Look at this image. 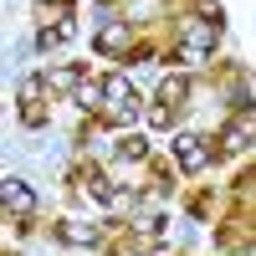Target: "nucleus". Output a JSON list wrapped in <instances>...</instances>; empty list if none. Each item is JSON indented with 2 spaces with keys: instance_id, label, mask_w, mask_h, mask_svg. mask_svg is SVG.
I'll return each instance as SVG.
<instances>
[{
  "instance_id": "obj_1",
  "label": "nucleus",
  "mask_w": 256,
  "mask_h": 256,
  "mask_svg": "<svg viewBox=\"0 0 256 256\" xmlns=\"http://www.w3.org/2000/svg\"><path fill=\"white\" fill-rule=\"evenodd\" d=\"M31 205H36V195L26 180H0V210H31Z\"/></svg>"
},
{
  "instance_id": "obj_2",
  "label": "nucleus",
  "mask_w": 256,
  "mask_h": 256,
  "mask_svg": "<svg viewBox=\"0 0 256 256\" xmlns=\"http://www.w3.org/2000/svg\"><path fill=\"white\" fill-rule=\"evenodd\" d=\"M174 154H180L184 169H205L210 148H205V138H195V134H180V138H174Z\"/></svg>"
},
{
  "instance_id": "obj_3",
  "label": "nucleus",
  "mask_w": 256,
  "mask_h": 256,
  "mask_svg": "<svg viewBox=\"0 0 256 256\" xmlns=\"http://www.w3.org/2000/svg\"><path fill=\"white\" fill-rule=\"evenodd\" d=\"M216 52V26H190L184 31V56H210Z\"/></svg>"
},
{
  "instance_id": "obj_4",
  "label": "nucleus",
  "mask_w": 256,
  "mask_h": 256,
  "mask_svg": "<svg viewBox=\"0 0 256 256\" xmlns=\"http://www.w3.org/2000/svg\"><path fill=\"white\" fill-rule=\"evenodd\" d=\"M226 148H230V154H246V148H251V118L226 128Z\"/></svg>"
},
{
  "instance_id": "obj_5",
  "label": "nucleus",
  "mask_w": 256,
  "mask_h": 256,
  "mask_svg": "<svg viewBox=\"0 0 256 256\" xmlns=\"http://www.w3.org/2000/svg\"><path fill=\"white\" fill-rule=\"evenodd\" d=\"M72 92H77L82 108H102V82H82V77H77V88H72Z\"/></svg>"
},
{
  "instance_id": "obj_6",
  "label": "nucleus",
  "mask_w": 256,
  "mask_h": 256,
  "mask_svg": "<svg viewBox=\"0 0 256 256\" xmlns=\"http://www.w3.org/2000/svg\"><path fill=\"white\" fill-rule=\"evenodd\" d=\"M118 154H123V159H148V138H144V134H128Z\"/></svg>"
},
{
  "instance_id": "obj_7",
  "label": "nucleus",
  "mask_w": 256,
  "mask_h": 256,
  "mask_svg": "<svg viewBox=\"0 0 256 256\" xmlns=\"http://www.w3.org/2000/svg\"><path fill=\"white\" fill-rule=\"evenodd\" d=\"M184 88H190L184 77H169L164 88H159V92H164V108H174V102H184Z\"/></svg>"
},
{
  "instance_id": "obj_8",
  "label": "nucleus",
  "mask_w": 256,
  "mask_h": 256,
  "mask_svg": "<svg viewBox=\"0 0 256 256\" xmlns=\"http://www.w3.org/2000/svg\"><path fill=\"white\" fill-rule=\"evenodd\" d=\"M77 77H82L77 67H56V72H52L46 82H52V88H62V92H72V88H77Z\"/></svg>"
},
{
  "instance_id": "obj_9",
  "label": "nucleus",
  "mask_w": 256,
  "mask_h": 256,
  "mask_svg": "<svg viewBox=\"0 0 256 256\" xmlns=\"http://www.w3.org/2000/svg\"><path fill=\"white\" fill-rule=\"evenodd\" d=\"M123 41H128V36H123V26H108V31L98 36V46H102V52H118Z\"/></svg>"
},
{
  "instance_id": "obj_10",
  "label": "nucleus",
  "mask_w": 256,
  "mask_h": 256,
  "mask_svg": "<svg viewBox=\"0 0 256 256\" xmlns=\"http://www.w3.org/2000/svg\"><path fill=\"white\" fill-rule=\"evenodd\" d=\"M62 241H98L92 226H62Z\"/></svg>"
},
{
  "instance_id": "obj_11",
  "label": "nucleus",
  "mask_w": 256,
  "mask_h": 256,
  "mask_svg": "<svg viewBox=\"0 0 256 256\" xmlns=\"http://www.w3.org/2000/svg\"><path fill=\"white\" fill-rule=\"evenodd\" d=\"M102 88H108V98H113V102H123V98H134V92H128V82H123V77H108V82H102Z\"/></svg>"
},
{
  "instance_id": "obj_12",
  "label": "nucleus",
  "mask_w": 256,
  "mask_h": 256,
  "mask_svg": "<svg viewBox=\"0 0 256 256\" xmlns=\"http://www.w3.org/2000/svg\"><path fill=\"white\" fill-rule=\"evenodd\" d=\"M200 16L210 20V26H220V6H216V0H200Z\"/></svg>"
},
{
  "instance_id": "obj_13",
  "label": "nucleus",
  "mask_w": 256,
  "mask_h": 256,
  "mask_svg": "<svg viewBox=\"0 0 256 256\" xmlns=\"http://www.w3.org/2000/svg\"><path fill=\"white\" fill-rule=\"evenodd\" d=\"M92 195H98L102 205H108V200H113V184H108V180H92Z\"/></svg>"
},
{
  "instance_id": "obj_14",
  "label": "nucleus",
  "mask_w": 256,
  "mask_h": 256,
  "mask_svg": "<svg viewBox=\"0 0 256 256\" xmlns=\"http://www.w3.org/2000/svg\"><path fill=\"white\" fill-rule=\"evenodd\" d=\"M169 118H174V113H169L164 102H154V128H169Z\"/></svg>"
},
{
  "instance_id": "obj_15",
  "label": "nucleus",
  "mask_w": 256,
  "mask_h": 256,
  "mask_svg": "<svg viewBox=\"0 0 256 256\" xmlns=\"http://www.w3.org/2000/svg\"><path fill=\"white\" fill-rule=\"evenodd\" d=\"M138 256H148V251H138Z\"/></svg>"
}]
</instances>
